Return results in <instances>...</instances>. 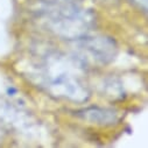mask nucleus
<instances>
[{"mask_svg": "<svg viewBox=\"0 0 148 148\" xmlns=\"http://www.w3.org/2000/svg\"><path fill=\"white\" fill-rule=\"evenodd\" d=\"M49 27L60 36L77 40L86 35L93 25V14L90 11L73 5H60L46 12Z\"/></svg>", "mask_w": 148, "mask_h": 148, "instance_id": "f257e3e1", "label": "nucleus"}, {"mask_svg": "<svg viewBox=\"0 0 148 148\" xmlns=\"http://www.w3.org/2000/svg\"><path fill=\"white\" fill-rule=\"evenodd\" d=\"M76 45L83 56L100 64L111 62L118 50L114 40L103 35L88 36L86 34L76 40Z\"/></svg>", "mask_w": 148, "mask_h": 148, "instance_id": "f03ea898", "label": "nucleus"}, {"mask_svg": "<svg viewBox=\"0 0 148 148\" xmlns=\"http://www.w3.org/2000/svg\"><path fill=\"white\" fill-rule=\"evenodd\" d=\"M78 116L91 124H96L100 126L113 125L119 120V114L117 111L110 110V108H103V107L84 108L79 111Z\"/></svg>", "mask_w": 148, "mask_h": 148, "instance_id": "7ed1b4c3", "label": "nucleus"}, {"mask_svg": "<svg viewBox=\"0 0 148 148\" xmlns=\"http://www.w3.org/2000/svg\"><path fill=\"white\" fill-rule=\"evenodd\" d=\"M134 1H135V3H139L140 5L143 4V5H145V8H146V6H147V0H134Z\"/></svg>", "mask_w": 148, "mask_h": 148, "instance_id": "20e7f679", "label": "nucleus"}]
</instances>
